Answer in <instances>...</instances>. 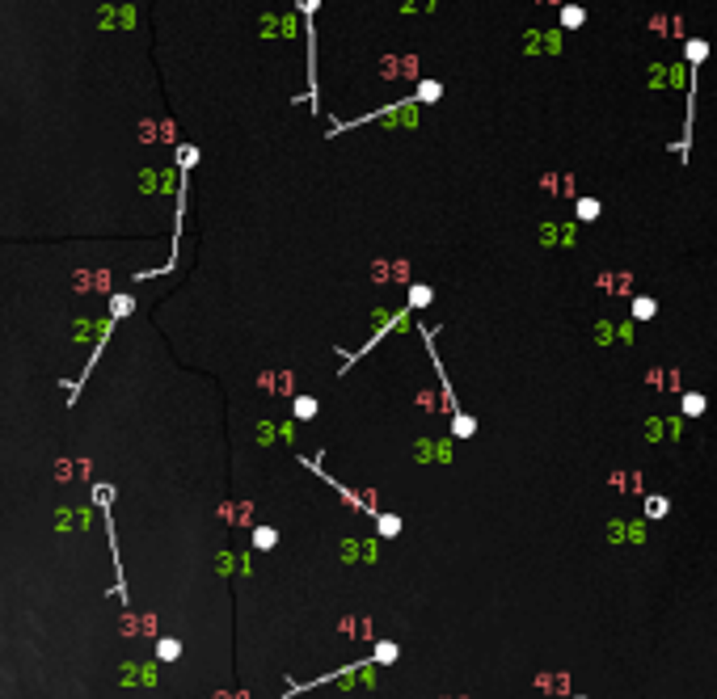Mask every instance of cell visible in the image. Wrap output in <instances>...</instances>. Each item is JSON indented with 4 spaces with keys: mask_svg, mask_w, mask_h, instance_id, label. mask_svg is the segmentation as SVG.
<instances>
[{
    "mask_svg": "<svg viewBox=\"0 0 717 699\" xmlns=\"http://www.w3.org/2000/svg\"><path fill=\"white\" fill-rule=\"evenodd\" d=\"M397 531H401V522H397L392 514H384V518H380V535H397Z\"/></svg>",
    "mask_w": 717,
    "mask_h": 699,
    "instance_id": "8992f818",
    "label": "cell"
},
{
    "mask_svg": "<svg viewBox=\"0 0 717 699\" xmlns=\"http://www.w3.org/2000/svg\"><path fill=\"white\" fill-rule=\"evenodd\" d=\"M633 312H637V316H654V299H637Z\"/></svg>",
    "mask_w": 717,
    "mask_h": 699,
    "instance_id": "ba28073f",
    "label": "cell"
},
{
    "mask_svg": "<svg viewBox=\"0 0 717 699\" xmlns=\"http://www.w3.org/2000/svg\"><path fill=\"white\" fill-rule=\"evenodd\" d=\"M684 413H688V417L705 413V396H696V392H692V396H684Z\"/></svg>",
    "mask_w": 717,
    "mask_h": 699,
    "instance_id": "277c9868",
    "label": "cell"
},
{
    "mask_svg": "<svg viewBox=\"0 0 717 699\" xmlns=\"http://www.w3.org/2000/svg\"><path fill=\"white\" fill-rule=\"evenodd\" d=\"M561 21H566V26H578V21H582V9H566V13H561Z\"/></svg>",
    "mask_w": 717,
    "mask_h": 699,
    "instance_id": "9c48e42d",
    "label": "cell"
},
{
    "mask_svg": "<svg viewBox=\"0 0 717 699\" xmlns=\"http://www.w3.org/2000/svg\"><path fill=\"white\" fill-rule=\"evenodd\" d=\"M157 653H161V662H178L182 644H178V640H161V644H157Z\"/></svg>",
    "mask_w": 717,
    "mask_h": 699,
    "instance_id": "7a4b0ae2",
    "label": "cell"
},
{
    "mask_svg": "<svg viewBox=\"0 0 717 699\" xmlns=\"http://www.w3.org/2000/svg\"><path fill=\"white\" fill-rule=\"evenodd\" d=\"M376 662H380V666H392V662H397V644H392V640H380V644H376Z\"/></svg>",
    "mask_w": 717,
    "mask_h": 699,
    "instance_id": "6da1fadb",
    "label": "cell"
},
{
    "mask_svg": "<svg viewBox=\"0 0 717 699\" xmlns=\"http://www.w3.org/2000/svg\"><path fill=\"white\" fill-rule=\"evenodd\" d=\"M650 514H654V518H658V514H667V502H662V497H654V502H650Z\"/></svg>",
    "mask_w": 717,
    "mask_h": 699,
    "instance_id": "7c38bea8",
    "label": "cell"
},
{
    "mask_svg": "<svg viewBox=\"0 0 717 699\" xmlns=\"http://www.w3.org/2000/svg\"><path fill=\"white\" fill-rule=\"evenodd\" d=\"M110 308H114V316H123V312H131V299H127V295H119Z\"/></svg>",
    "mask_w": 717,
    "mask_h": 699,
    "instance_id": "8fae6325",
    "label": "cell"
},
{
    "mask_svg": "<svg viewBox=\"0 0 717 699\" xmlns=\"http://www.w3.org/2000/svg\"><path fill=\"white\" fill-rule=\"evenodd\" d=\"M275 540H279V535H275L270 527H258V531H253V544H258V548H275Z\"/></svg>",
    "mask_w": 717,
    "mask_h": 699,
    "instance_id": "3957f363",
    "label": "cell"
},
{
    "mask_svg": "<svg viewBox=\"0 0 717 699\" xmlns=\"http://www.w3.org/2000/svg\"><path fill=\"white\" fill-rule=\"evenodd\" d=\"M295 413H300V417H313V413H317V400H295Z\"/></svg>",
    "mask_w": 717,
    "mask_h": 699,
    "instance_id": "52a82bcc",
    "label": "cell"
},
{
    "mask_svg": "<svg viewBox=\"0 0 717 699\" xmlns=\"http://www.w3.org/2000/svg\"><path fill=\"white\" fill-rule=\"evenodd\" d=\"M409 299H414V303L422 308V303H431V291H426V287H414V295H409Z\"/></svg>",
    "mask_w": 717,
    "mask_h": 699,
    "instance_id": "30bf717a",
    "label": "cell"
},
{
    "mask_svg": "<svg viewBox=\"0 0 717 699\" xmlns=\"http://www.w3.org/2000/svg\"><path fill=\"white\" fill-rule=\"evenodd\" d=\"M578 215H582V220H595V215H599V202H595V198H582V202H578Z\"/></svg>",
    "mask_w": 717,
    "mask_h": 699,
    "instance_id": "5b68a950",
    "label": "cell"
}]
</instances>
